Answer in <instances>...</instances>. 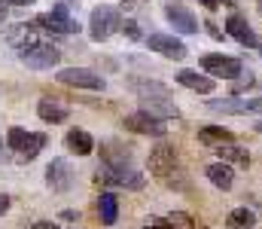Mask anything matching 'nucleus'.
Masks as SVG:
<instances>
[{"instance_id":"nucleus-14","label":"nucleus","mask_w":262,"mask_h":229,"mask_svg":"<svg viewBox=\"0 0 262 229\" xmlns=\"http://www.w3.org/2000/svg\"><path fill=\"white\" fill-rule=\"evenodd\" d=\"M165 18L174 25L177 34H195L198 31V18L189 9H183V6H168V9H165Z\"/></svg>"},{"instance_id":"nucleus-29","label":"nucleus","mask_w":262,"mask_h":229,"mask_svg":"<svg viewBox=\"0 0 262 229\" xmlns=\"http://www.w3.org/2000/svg\"><path fill=\"white\" fill-rule=\"evenodd\" d=\"M247 110H253V113H262V98H256V101H247Z\"/></svg>"},{"instance_id":"nucleus-33","label":"nucleus","mask_w":262,"mask_h":229,"mask_svg":"<svg viewBox=\"0 0 262 229\" xmlns=\"http://www.w3.org/2000/svg\"><path fill=\"white\" fill-rule=\"evenodd\" d=\"M3 12H6V9H3V6H0V22H3Z\"/></svg>"},{"instance_id":"nucleus-5","label":"nucleus","mask_w":262,"mask_h":229,"mask_svg":"<svg viewBox=\"0 0 262 229\" xmlns=\"http://www.w3.org/2000/svg\"><path fill=\"white\" fill-rule=\"evenodd\" d=\"M55 79L61 86H70V89H95V92H101L107 86L104 76H98L95 71H85V68H64V71H58Z\"/></svg>"},{"instance_id":"nucleus-8","label":"nucleus","mask_w":262,"mask_h":229,"mask_svg":"<svg viewBox=\"0 0 262 229\" xmlns=\"http://www.w3.org/2000/svg\"><path fill=\"white\" fill-rule=\"evenodd\" d=\"M119 25H122V22H119V12H116L113 6H98V9L92 12V22H89L95 40H107Z\"/></svg>"},{"instance_id":"nucleus-16","label":"nucleus","mask_w":262,"mask_h":229,"mask_svg":"<svg viewBox=\"0 0 262 229\" xmlns=\"http://www.w3.org/2000/svg\"><path fill=\"white\" fill-rule=\"evenodd\" d=\"M177 82L180 86H186V89H192V92H201V95H207V92H213V79L204 74H198V71H180L177 74Z\"/></svg>"},{"instance_id":"nucleus-6","label":"nucleus","mask_w":262,"mask_h":229,"mask_svg":"<svg viewBox=\"0 0 262 229\" xmlns=\"http://www.w3.org/2000/svg\"><path fill=\"white\" fill-rule=\"evenodd\" d=\"M201 68L213 76H223V79H235V76H241V71H244L238 58L220 55V52H207V55L201 58Z\"/></svg>"},{"instance_id":"nucleus-19","label":"nucleus","mask_w":262,"mask_h":229,"mask_svg":"<svg viewBox=\"0 0 262 229\" xmlns=\"http://www.w3.org/2000/svg\"><path fill=\"white\" fill-rule=\"evenodd\" d=\"M198 141L201 144H232V132L223 129V126H201L198 129Z\"/></svg>"},{"instance_id":"nucleus-30","label":"nucleus","mask_w":262,"mask_h":229,"mask_svg":"<svg viewBox=\"0 0 262 229\" xmlns=\"http://www.w3.org/2000/svg\"><path fill=\"white\" fill-rule=\"evenodd\" d=\"M3 3H6V6H31L34 0H3Z\"/></svg>"},{"instance_id":"nucleus-31","label":"nucleus","mask_w":262,"mask_h":229,"mask_svg":"<svg viewBox=\"0 0 262 229\" xmlns=\"http://www.w3.org/2000/svg\"><path fill=\"white\" fill-rule=\"evenodd\" d=\"M201 3H204L207 9H216V0H201Z\"/></svg>"},{"instance_id":"nucleus-1","label":"nucleus","mask_w":262,"mask_h":229,"mask_svg":"<svg viewBox=\"0 0 262 229\" xmlns=\"http://www.w3.org/2000/svg\"><path fill=\"white\" fill-rule=\"evenodd\" d=\"M6 144H9V150L18 153L21 162H31V159H37L40 150L46 147V135H40V132H28V129H21V126H12L9 135H6Z\"/></svg>"},{"instance_id":"nucleus-11","label":"nucleus","mask_w":262,"mask_h":229,"mask_svg":"<svg viewBox=\"0 0 262 229\" xmlns=\"http://www.w3.org/2000/svg\"><path fill=\"white\" fill-rule=\"evenodd\" d=\"M146 46H149L152 52H162L165 58H174V61L186 58V46H183V40H177L174 34H149Z\"/></svg>"},{"instance_id":"nucleus-25","label":"nucleus","mask_w":262,"mask_h":229,"mask_svg":"<svg viewBox=\"0 0 262 229\" xmlns=\"http://www.w3.org/2000/svg\"><path fill=\"white\" fill-rule=\"evenodd\" d=\"M122 31H125V37H128V40H137V37H140V31H137V25H134L131 18H125V22H122Z\"/></svg>"},{"instance_id":"nucleus-4","label":"nucleus","mask_w":262,"mask_h":229,"mask_svg":"<svg viewBox=\"0 0 262 229\" xmlns=\"http://www.w3.org/2000/svg\"><path fill=\"white\" fill-rule=\"evenodd\" d=\"M21 61L31 71H49V68H55L61 61V52L55 46H49V43H34V46H28L21 52Z\"/></svg>"},{"instance_id":"nucleus-18","label":"nucleus","mask_w":262,"mask_h":229,"mask_svg":"<svg viewBox=\"0 0 262 229\" xmlns=\"http://www.w3.org/2000/svg\"><path fill=\"white\" fill-rule=\"evenodd\" d=\"M37 113H40L43 122H52V126L67 119V107H61L58 101H49V98H43V101L37 104Z\"/></svg>"},{"instance_id":"nucleus-20","label":"nucleus","mask_w":262,"mask_h":229,"mask_svg":"<svg viewBox=\"0 0 262 229\" xmlns=\"http://www.w3.org/2000/svg\"><path fill=\"white\" fill-rule=\"evenodd\" d=\"M67 147L76 153V156H89V153L95 150V141H92V135H89V132L73 129V132H67Z\"/></svg>"},{"instance_id":"nucleus-23","label":"nucleus","mask_w":262,"mask_h":229,"mask_svg":"<svg viewBox=\"0 0 262 229\" xmlns=\"http://www.w3.org/2000/svg\"><path fill=\"white\" fill-rule=\"evenodd\" d=\"M226 226L229 229H253L256 226V214L250 208H235L229 217H226Z\"/></svg>"},{"instance_id":"nucleus-9","label":"nucleus","mask_w":262,"mask_h":229,"mask_svg":"<svg viewBox=\"0 0 262 229\" xmlns=\"http://www.w3.org/2000/svg\"><path fill=\"white\" fill-rule=\"evenodd\" d=\"M174 168H177V153H174L171 144L162 141L156 150L149 153V174L152 177H171Z\"/></svg>"},{"instance_id":"nucleus-15","label":"nucleus","mask_w":262,"mask_h":229,"mask_svg":"<svg viewBox=\"0 0 262 229\" xmlns=\"http://www.w3.org/2000/svg\"><path fill=\"white\" fill-rule=\"evenodd\" d=\"M46 177H49V186L52 190H67L70 186V180H73V174H70V165H67L64 159H55L52 165H49V171H46Z\"/></svg>"},{"instance_id":"nucleus-13","label":"nucleus","mask_w":262,"mask_h":229,"mask_svg":"<svg viewBox=\"0 0 262 229\" xmlns=\"http://www.w3.org/2000/svg\"><path fill=\"white\" fill-rule=\"evenodd\" d=\"M6 43L9 46H15L18 52H25L28 46H34V43H40L37 40V25H12L9 31H6Z\"/></svg>"},{"instance_id":"nucleus-7","label":"nucleus","mask_w":262,"mask_h":229,"mask_svg":"<svg viewBox=\"0 0 262 229\" xmlns=\"http://www.w3.org/2000/svg\"><path fill=\"white\" fill-rule=\"evenodd\" d=\"M101 183H116V186H128V190H140L143 177L131 168V165H107L104 171H98Z\"/></svg>"},{"instance_id":"nucleus-17","label":"nucleus","mask_w":262,"mask_h":229,"mask_svg":"<svg viewBox=\"0 0 262 229\" xmlns=\"http://www.w3.org/2000/svg\"><path fill=\"white\" fill-rule=\"evenodd\" d=\"M207 180L213 183V186H220V190H232V168H229V162H213V165H207Z\"/></svg>"},{"instance_id":"nucleus-34","label":"nucleus","mask_w":262,"mask_h":229,"mask_svg":"<svg viewBox=\"0 0 262 229\" xmlns=\"http://www.w3.org/2000/svg\"><path fill=\"white\" fill-rule=\"evenodd\" d=\"M256 132H262V122H259V126H256Z\"/></svg>"},{"instance_id":"nucleus-27","label":"nucleus","mask_w":262,"mask_h":229,"mask_svg":"<svg viewBox=\"0 0 262 229\" xmlns=\"http://www.w3.org/2000/svg\"><path fill=\"white\" fill-rule=\"evenodd\" d=\"M6 211H9V196H6V193H0V217H3Z\"/></svg>"},{"instance_id":"nucleus-2","label":"nucleus","mask_w":262,"mask_h":229,"mask_svg":"<svg viewBox=\"0 0 262 229\" xmlns=\"http://www.w3.org/2000/svg\"><path fill=\"white\" fill-rule=\"evenodd\" d=\"M137 95H140L146 113H152V116H159V113H162V116H177V107H174V101L168 98V89H165V86H159V82L149 79V86H146V82L137 86Z\"/></svg>"},{"instance_id":"nucleus-3","label":"nucleus","mask_w":262,"mask_h":229,"mask_svg":"<svg viewBox=\"0 0 262 229\" xmlns=\"http://www.w3.org/2000/svg\"><path fill=\"white\" fill-rule=\"evenodd\" d=\"M37 28H43V31H49V34H55V37H70V34H79V25L70 18V12H67V6H55L52 12H46V15H37V22H34Z\"/></svg>"},{"instance_id":"nucleus-12","label":"nucleus","mask_w":262,"mask_h":229,"mask_svg":"<svg viewBox=\"0 0 262 229\" xmlns=\"http://www.w3.org/2000/svg\"><path fill=\"white\" fill-rule=\"evenodd\" d=\"M226 34H232V37H235L241 46H247V49H259L262 46L259 34L247 25L244 15H229V22H226Z\"/></svg>"},{"instance_id":"nucleus-10","label":"nucleus","mask_w":262,"mask_h":229,"mask_svg":"<svg viewBox=\"0 0 262 229\" xmlns=\"http://www.w3.org/2000/svg\"><path fill=\"white\" fill-rule=\"evenodd\" d=\"M125 129L134 132V135H156V138H162L165 135V119H159V116H152L146 110H137V113L125 116Z\"/></svg>"},{"instance_id":"nucleus-28","label":"nucleus","mask_w":262,"mask_h":229,"mask_svg":"<svg viewBox=\"0 0 262 229\" xmlns=\"http://www.w3.org/2000/svg\"><path fill=\"white\" fill-rule=\"evenodd\" d=\"M31 229H58V223H52V220H40V223H34Z\"/></svg>"},{"instance_id":"nucleus-21","label":"nucleus","mask_w":262,"mask_h":229,"mask_svg":"<svg viewBox=\"0 0 262 229\" xmlns=\"http://www.w3.org/2000/svg\"><path fill=\"white\" fill-rule=\"evenodd\" d=\"M216 156H220L223 162H232V165H241V168L250 165V153L244 150V147H235V144H220Z\"/></svg>"},{"instance_id":"nucleus-32","label":"nucleus","mask_w":262,"mask_h":229,"mask_svg":"<svg viewBox=\"0 0 262 229\" xmlns=\"http://www.w3.org/2000/svg\"><path fill=\"white\" fill-rule=\"evenodd\" d=\"M146 229H171V226H162V223H152V226H146Z\"/></svg>"},{"instance_id":"nucleus-26","label":"nucleus","mask_w":262,"mask_h":229,"mask_svg":"<svg viewBox=\"0 0 262 229\" xmlns=\"http://www.w3.org/2000/svg\"><path fill=\"white\" fill-rule=\"evenodd\" d=\"M168 220H171V226H183V229H192V220H189V217H183V214H171Z\"/></svg>"},{"instance_id":"nucleus-22","label":"nucleus","mask_w":262,"mask_h":229,"mask_svg":"<svg viewBox=\"0 0 262 229\" xmlns=\"http://www.w3.org/2000/svg\"><path fill=\"white\" fill-rule=\"evenodd\" d=\"M116 214H119V202H116V196L104 193L101 202H98V217H101V223L113 226V223H116Z\"/></svg>"},{"instance_id":"nucleus-24","label":"nucleus","mask_w":262,"mask_h":229,"mask_svg":"<svg viewBox=\"0 0 262 229\" xmlns=\"http://www.w3.org/2000/svg\"><path fill=\"white\" fill-rule=\"evenodd\" d=\"M207 107H210V110H220V113H250V110H247V101L241 104V101H232V98H226V101H210Z\"/></svg>"}]
</instances>
